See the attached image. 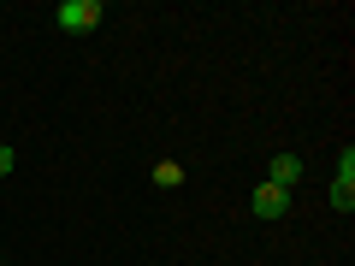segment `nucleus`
<instances>
[{
    "instance_id": "nucleus-1",
    "label": "nucleus",
    "mask_w": 355,
    "mask_h": 266,
    "mask_svg": "<svg viewBox=\"0 0 355 266\" xmlns=\"http://www.w3.org/2000/svg\"><path fill=\"white\" fill-rule=\"evenodd\" d=\"M53 18H60L65 36H83V30H95L107 18V6H101V0H60V12H53Z\"/></svg>"
},
{
    "instance_id": "nucleus-2",
    "label": "nucleus",
    "mask_w": 355,
    "mask_h": 266,
    "mask_svg": "<svg viewBox=\"0 0 355 266\" xmlns=\"http://www.w3.org/2000/svg\"><path fill=\"white\" fill-rule=\"evenodd\" d=\"M331 207H338V213H355V148L338 154V172H331Z\"/></svg>"
},
{
    "instance_id": "nucleus-3",
    "label": "nucleus",
    "mask_w": 355,
    "mask_h": 266,
    "mask_svg": "<svg viewBox=\"0 0 355 266\" xmlns=\"http://www.w3.org/2000/svg\"><path fill=\"white\" fill-rule=\"evenodd\" d=\"M249 207H254V219H284V213H291V190H279V184H261Z\"/></svg>"
},
{
    "instance_id": "nucleus-4",
    "label": "nucleus",
    "mask_w": 355,
    "mask_h": 266,
    "mask_svg": "<svg viewBox=\"0 0 355 266\" xmlns=\"http://www.w3.org/2000/svg\"><path fill=\"white\" fill-rule=\"evenodd\" d=\"M266 184H279V190L296 195V184H302V160H296V154H272V166H266Z\"/></svg>"
},
{
    "instance_id": "nucleus-5",
    "label": "nucleus",
    "mask_w": 355,
    "mask_h": 266,
    "mask_svg": "<svg viewBox=\"0 0 355 266\" xmlns=\"http://www.w3.org/2000/svg\"><path fill=\"white\" fill-rule=\"evenodd\" d=\"M154 184H160V190H178V184H184V166H178V160H160V166H154Z\"/></svg>"
},
{
    "instance_id": "nucleus-6",
    "label": "nucleus",
    "mask_w": 355,
    "mask_h": 266,
    "mask_svg": "<svg viewBox=\"0 0 355 266\" xmlns=\"http://www.w3.org/2000/svg\"><path fill=\"white\" fill-rule=\"evenodd\" d=\"M12 172V148H6V142H0V177Z\"/></svg>"
}]
</instances>
